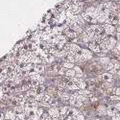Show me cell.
<instances>
[{"label": "cell", "instance_id": "cell-1", "mask_svg": "<svg viewBox=\"0 0 120 120\" xmlns=\"http://www.w3.org/2000/svg\"><path fill=\"white\" fill-rule=\"evenodd\" d=\"M102 77V82H106V83H111L112 84L114 79H113V75H112L109 72H105L101 75Z\"/></svg>", "mask_w": 120, "mask_h": 120}, {"label": "cell", "instance_id": "cell-2", "mask_svg": "<svg viewBox=\"0 0 120 120\" xmlns=\"http://www.w3.org/2000/svg\"><path fill=\"white\" fill-rule=\"evenodd\" d=\"M102 27H103L104 31H105V34H108V35L113 34L115 32V30H116L115 26H113L112 24H104V25H102Z\"/></svg>", "mask_w": 120, "mask_h": 120}, {"label": "cell", "instance_id": "cell-3", "mask_svg": "<svg viewBox=\"0 0 120 120\" xmlns=\"http://www.w3.org/2000/svg\"><path fill=\"white\" fill-rule=\"evenodd\" d=\"M48 114L51 116L52 118H58L60 117V109H57V108H52V109H50L49 111H48Z\"/></svg>", "mask_w": 120, "mask_h": 120}, {"label": "cell", "instance_id": "cell-4", "mask_svg": "<svg viewBox=\"0 0 120 120\" xmlns=\"http://www.w3.org/2000/svg\"><path fill=\"white\" fill-rule=\"evenodd\" d=\"M15 117H16V113H15V112H13V111L8 109L6 112V115H5L6 120H15Z\"/></svg>", "mask_w": 120, "mask_h": 120}, {"label": "cell", "instance_id": "cell-5", "mask_svg": "<svg viewBox=\"0 0 120 120\" xmlns=\"http://www.w3.org/2000/svg\"><path fill=\"white\" fill-rule=\"evenodd\" d=\"M82 56L86 59V61H88V60L92 59V53H91L90 50H88V49H83V55Z\"/></svg>", "mask_w": 120, "mask_h": 120}, {"label": "cell", "instance_id": "cell-6", "mask_svg": "<svg viewBox=\"0 0 120 120\" xmlns=\"http://www.w3.org/2000/svg\"><path fill=\"white\" fill-rule=\"evenodd\" d=\"M60 109V114H61V115L67 116L68 112H69V109H70V108L67 107V106H64V107H62L61 109Z\"/></svg>", "mask_w": 120, "mask_h": 120}, {"label": "cell", "instance_id": "cell-7", "mask_svg": "<svg viewBox=\"0 0 120 120\" xmlns=\"http://www.w3.org/2000/svg\"><path fill=\"white\" fill-rule=\"evenodd\" d=\"M100 64H101L102 65L106 66L107 64H109V63H111V59H109V57H102V58H100Z\"/></svg>", "mask_w": 120, "mask_h": 120}, {"label": "cell", "instance_id": "cell-8", "mask_svg": "<svg viewBox=\"0 0 120 120\" xmlns=\"http://www.w3.org/2000/svg\"><path fill=\"white\" fill-rule=\"evenodd\" d=\"M33 89L36 91L37 94H43V92L45 90V86L43 85H41V86H37V87H35Z\"/></svg>", "mask_w": 120, "mask_h": 120}, {"label": "cell", "instance_id": "cell-9", "mask_svg": "<svg viewBox=\"0 0 120 120\" xmlns=\"http://www.w3.org/2000/svg\"><path fill=\"white\" fill-rule=\"evenodd\" d=\"M65 76L68 77V78H70V79L74 78V77H76V72H75L74 69H67V71L65 73Z\"/></svg>", "mask_w": 120, "mask_h": 120}, {"label": "cell", "instance_id": "cell-10", "mask_svg": "<svg viewBox=\"0 0 120 120\" xmlns=\"http://www.w3.org/2000/svg\"><path fill=\"white\" fill-rule=\"evenodd\" d=\"M44 69H45V66L43 64H36L35 65V70L37 71V73H41L44 71Z\"/></svg>", "mask_w": 120, "mask_h": 120}, {"label": "cell", "instance_id": "cell-11", "mask_svg": "<svg viewBox=\"0 0 120 120\" xmlns=\"http://www.w3.org/2000/svg\"><path fill=\"white\" fill-rule=\"evenodd\" d=\"M74 70H75V72H76V77L77 78H79V77H82V75H83V72H82V69L80 68L79 66H74Z\"/></svg>", "mask_w": 120, "mask_h": 120}, {"label": "cell", "instance_id": "cell-12", "mask_svg": "<svg viewBox=\"0 0 120 120\" xmlns=\"http://www.w3.org/2000/svg\"><path fill=\"white\" fill-rule=\"evenodd\" d=\"M77 86H79L80 89H86V83L84 81V80H82V79H81V81L77 84Z\"/></svg>", "mask_w": 120, "mask_h": 120}, {"label": "cell", "instance_id": "cell-13", "mask_svg": "<svg viewBox=\"0 0 120 120\" xmlns=\"http://www.w3.org/2000/svg\"><path fill=\"white\" fill-rule=\"evenodd\" d=\"M62 66H64V67L66 68V69H73V68H74V64L68 63V62H64Z\"/></svg>", "mask_w": 120, "mask_h": 120}, {"label": "cell", "instance_id": "cell-14", "mask_svg": "<svg viewBox=\"0 0 120 120\" xmlns=\"http://www.w3.org/2000/svg\"><path fill=\"white\" fill-rule=\"evenodd\" d=\"M16 114H19V113H24V109L21 107V106H17V107H15V111H14Z\"/></svg>", "mask_w": 120, "mask_h": 120}, {"label": "cell", "instance_id": "cell-15", "mask_svg": "<svg viewBox=\"0 0 120 120\" xmlns=\"http://www.w3.org/2000/svg\"><path fill=\"white\" fill-rule=\"evenodd\" d=\"M104 68H105V70L111 72V71L112 70V69H114V64H113L112 63H109V64H107L106 66H104Z\"/></svg>", "mask_w": 120, "mask_h": 120}, {"label": "cell", "instance_id": "cell-16", "mask_svg": "<svg viewBox=\"0 0 120 120\" xmlns=\"http://www.w3.org/2000/svg\"><path fill=\"white\" fill-rule=\"evenodd\" d=\"M96 8L95 7H88L87 9H86V13H87V14H89V15H94V13L96 12Z\"/></svg>", "mask_w": 120, "mask_h": 120}, {"label": "cell", "instance_id": "cell-17", "mask_svg": "<svg viewBox=\"0 0 120 120\" xmlns=\"http://www.w3.org/2000/svg\"><path fill=\"white\" fill-rule=\"evenodd\" d=\"M31 85L33 86V88L38 86H41V82L38 81V80H32V82H31Z\"/></svg>", "mask_w": 120, "mask_h": 120}, {"label": "cell", "instance_id": "cell-18", "mask_svg": "<svg viewBox=\"0 0 120 120\" xmlns=\"http://www.w3.org/2000/svg\"><path fill=\"white\" fill-rule=\"evenodd\" d=\"M109 99L112 100V101H120V96H117V95H115V94H113V95H112V96H109Z\"/></svg>", "mask_w": 120, "mask_h": 120}, {"label": "cell", "instance_id": "cell-19", "mask_svg": "<svg viewBox=\"0 0 120 120\" xmlns=\"http://www.w3.org/2000/svg\"><path fill=\"white\" fill-rule=\"evenodd\" d=\"M66 71H67V69L66 68H64V66H62L61 68H60V70H59V74L60 75H65V73H66Z\"/></svg>", "mask_w": 120, "mask_h": 120}, {"label": "cell", "instance_id": "cell-20", "mask_svg": "<svg viewBox=\"0 0 120 120\" xmlns=\"http://www.w3.org/2000/svg\"><path fill=\"white\" fill-rule=\"evenodd\" d=\"M25 115L24 113H19V114H16V117L15 119H21V120H24L25 119Z\"/></svg>", "mask_w": 120, "mask_h": 120}, {"label": "cell", "instance_id": "cell-21", "mask_svg": "<svg viewBox=\"0 0 120 120\" xmlns=\"http://www.w3.org/2000/svg\"><path fill=\"white\" fill-rule=\"evenodd\" d=\"M59 104V101H58V99H52V101L51 103H50V106H53V107H56L57 105Z\"/></svg>", "mask_w": 120, "mask_h": 120}, {"label": "cell", "instance_id": "cell-22", "mask_svg": "<svg viewBox=\"0 0 120 120\" xmlns=\"http://www.w3.org/2000/svg\"><path fill=\"white\" fill-rule=\"evenodd\" d=\"M112 120H120V112L115 113L112 117Z\"/></svg>", "mask_w": 120, "mask_h": 120}, {"label": "cell", "instance_id": "cell-23", "mask_svg": "<svg viewBox=\"0 0 120 120\" xmlns=\"http://www.w3.org/2000/svg\"><path fill=\"white\" fill-rule=\"evenodd\" d=\"M85 114L81 113V114H79L78 116H76V120H85Z\"/></svg>", "mask_w": 120, "mask_h": 120}, {"label": "cell", "instance_id": "cell-24", "mask_svg": "<svg viewBox=\"0 0 120 120\" xmlns=\"http://www.w3.org/2000/svg\"><path fill=\"white\" fill-rule=\"evenodd\" d=\"M114 94L117 95V96H120V86L115 87V89H114Z\"/></svg>", "mask_w": 120, "mask_h": 120}, {"label": "cell", "instance_id": "cell-25", "mask_svg": "<svg viewBox=\"0 0 120 120\" xmlns=\"http://www.w3.org/2000/svg\"><path fill=\"white\" fill-rule=\"evenodd\" d=\"M67 120H76V116H67Z\"/></svg>", "mask_w": 120, "mask_h": 120}, {"label": "cell", "instance_id": "cell-26", "mask_svg": "<svg viewBox=\"0 0 120 120\" xmlns=\"http://www.w3.org/2000/svg\"><path fill=\"white\" fill-rule=\"evenodd\" d=\"M116 108H117V109H118V111L120 112V102H118V103H116L115 105H114Z\"/></svg>", "mask_w": 120, "mask_h": 120}, {"label": "cell", "instance_id": "cell-27", "mask_svg": "<svg viewBox=\"0 0 120 120\" xmlns=\"http://www.w3.org/2000/svg\"><path fill=\"white\" fill-rule=\"evenodd\" d=\"M43 120H53V118H52L51 116H50V115H48V116H46V117H45Z\"/></svg>", "mask_w": 120, "mask_h": 120}, {"label": "cell", "instance_id": "cell-28", "mask_svg": "<svg viewBox=\"0 0 120 120\" xmlns=\"http://www.w3.org/2000/svg\"><path fill=\"white\" fill-rule=\"evenodd\" d=\"M89 120H101V119H99L98 117H94V118H91V119H89Z\"/></svg>", "mask_w": 120, "mask_h": 120}, {"label": "cell", "instance_id": "cell-29", "mask_svg": "<svg viewBox=\"0 0 120 120\" xmlns=\"http://www.w3.org/2000/svg\"><path fill=\"white\" fill-rule=\"evenodd\" d=\"M53 120H60V118L58 117V118H53Z\"/></svg>", "mask_w": 120, "mask_h": 120}, {"label": "cell", "instance_id": "cell-30", "mask_svg": "<svg viewBox=\"0 0 120 120\" xmlns=\"http://www.w3.org/2000/svg\"><path fill=\"white\" fill-rule=\"evenodd\" d=\"M15 120H21V119H15Z\"/></svg>", "mask_w": 120, "mask_h": 120}]
</instances>
